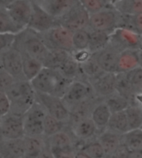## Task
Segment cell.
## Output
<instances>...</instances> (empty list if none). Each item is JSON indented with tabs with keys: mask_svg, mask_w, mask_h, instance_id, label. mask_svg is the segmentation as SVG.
Returning <instances> with one entry per match:
<instances>
[{
	"mask_svg": "<svg viewBox=\"0 0 142 158\" xmlns=\"http://www.w3.org/2000/svg\"><path fill=\"white\" fill-rule=\"evenodd\" d=\"M21 30L11 19L6 9L0 8V33L16 35Z\"/></svg>",
	"mask_w": 142,
	"mask_h": 158,
	"instance_id": "38",
	"label": "cell"
},
{
	"mask_svg": "<svg viewBox=\"0 0 142 158\" xmlns=\"http://www.w3.org/2000/svg\"><path fill=\"white\" fill-rule=\"evenodd\" d=\"M89 17L90 15L83 8L80 1L78 0L75 5L57 21L58 25L74 32L81 29L87 28Z\"/></svg>",
	"mask_w": 142,
	"mask_h": 158,
	"instance_id": "9",
	"label": "cell"
},
{
	"mask_svg": "<svg viewBox=\"0 0 142 158\" xmlns=\"http://www.w3.org/2000/svg\"><path fill=\"white\" fill-rule=\"evenodd\" d=\"M54 158H74L75 148H66L60 149H50Z\"/></svg>",
	"mask_w": 142,
	"mask_h": 158,
	"instance_id": "44",
	"label": "cell"
},
{
	"mask_svg": "<svg viewBox=\"0 0 142 158\" xmlns=\"http://www.w3.org/2000/svg\"><path fill=\"white\" fill-rule=\"evenodd\" d=\"M0 68H1V63H0Z\"/></svg>",
	"mask_w": 142,
	"mask_h": 158,
	"instance_id": "52",
	"label": "cell"
},
{
	"mask_svg": "<svg viewBox=\"0 0 142 158\" xmlns=\"http://www.w3.org/2000/svg\"><path fill=\"white\" fill-rule=\"evenodd\" d=\"M120 13L116 12L112 5L91 14L89 17L87 28L91 31H101L111 35L117 27H119Z\"/></svg>",
	"mask_w": 142,
	"mask_h": 158,
	"instance_id": "5",
	"label": "cell"
},
{
	"mask_svg": "<svg viewBox=\"0 0 142 158\" xmlns=\"http://www.w3.org/2000/svg\"><path fill=\"white\" fill-rule=\"evenodd\" d=\"M129 151L123 145H121L108 158H126Z\"/></svg>",
	"mask_w": 142,
	"mask_h": 158,
	"instance_id": "47",
	"label": "cell"
},
{
	"mask_svg": "<svg viewBox=\"0 0 142 158\" xmlns=\"http://www.w3.org/2000/svg\"><path fill=\"white\" fill-rule=\"evenodd\" d=\"M67 127L69 126L64 124L63 123L60 122L59 120L56 119L53 117L46 114L43 119V137H51L52 135L64 130Z\"/></svg>",
	"mask_w": 142,
	"mask_h": 158,
	"instance_id": "34",
	"label": "cell"
},
{
	"mask_svg": "<svg viewBox=\"0 0 142 158\" xmlns=\"http://www.w3.org/2000/svg\"><path fill=\"white\" fill-rule=\"evenodd\" d=\"M14 81H15L13 77H11L8 73L0 68V92L6 93L10 86L14 83Z\"/></svg>",
	"mask_w": 142,
	"mask_h": 158,
	"instance_id": "42",
	"label": "cell"
},
{
	"mask_svg": "<svg viewBox=\"0 0 142 158\" xmlns=\"http://www.w3.org/2000/svg\"><path fill=\"white\" fill-rule=\"evenodd\" d=\"M111 115V111L103 99L98 98L91 109L90 118L98 129L99 132H101L106 128Z\"/></svg>",
	"mask_w": 142,
	"mask_h": 158,
	"instance_id": "21",
	"label": "cell"
},
{
	"mask_svg": "<svg viewBox=\"0 0 142 158\" xmlns=\"http://www.w3.org/2000/svg\"><path fill=\"white\" fill-rule=\"evenodd\" d=\"M37 158H54L53 157V155H52V152L50 150V148L46 146L44 149L42 151L40 154L38 156V157Z\"/></svg>",
	"mask_w": 142,
	"mask_h": 158,
	"instance_id": "48",
	"label": "cell"
},
{
	"mask_svg": "<svg viewBox=\"0 0 142 158\" xmlns=\"http://www.w3.org/2000/svg\"><path fill=\"white\" fill-rule=\"evenodd\" d=\"M109 44L119 52L125 50L141 49V35L124 27H117L110 35Z\"/></svg>",
	"mask_w": 142,
	"mask_h": 158,
	"instance_id": "10",
	"label": "cell"
},
{
	"mask_svg": "<svg viewBox=\"0 0 142 158\" xmlns=\"http://www.w3.org/2000/svg\"><path fill=\"white\" fill-rule=\"evenodd\" d=\"M128 128L130 130L141 129L142 108L141 104H131L126 110Z\"/></svg>",
	"mask_w": 142,
	"mask_h": 158,
	"instance_id": "32",
	"label": "cell"
},
{
	"mask_svg": "<svg viewBox=\"0 0 142 158\" xmlns=\"http://www.w3.org/2000/svg\"><path fill=\"white\" fill-rule=\"evenodd\" d=\"M132 92L135 95L141 96L142 92V68L141 66L135 70L125 73Z\"/></svg>",
	"mask_w": 142,
	"mask_h": 158,
	"instance_id": "37",
	"label": "cell"
},
{
	"mask_svg": "<svg viewBox=\"0 0 142 158\" xmlns=\"http://www.w3.org/2000/svg\"><path fill=\"white\" fill-rule=\"evenodd\" d=\"M70 129L78 142L77 149L80 144L95 139L99 134L98 129L96 128L90 118H84L79 122L76 123L75 124L70 127Z\"/></svg>",
	"mask_w": 142,
	"mask_h": 158,
	"instance_id": "17",
	"label": "cell"
},
{
	"mask_svg": "<svg viewBox=\"0 0 142 158\" xmlns=\"http://www.w3.org/2000/svg\"><path fill=\"white\" fill-rule=\"evenodd\" d=\"M23 137L0 141V158H23Z\"/></svg>",
	"mask_w": 142,
	"mask_h": 158,
	"instance_id": "23",
	"label": "cell"
},
{
	"mask_svg": "<svg viewBox=\"0 0 142 158\" xmlns=\"http://www.w3.org/2000/svg\"><path fill=\"white\" fill-rule=\"evenodd\" d=\"M46 115L42 107L35 102L23 115L24 137H43V119Z\"/></svg>",
	"mask_w": 142,
	"mask_h": 158,
	"instance_id": "8",
	"label": "cell"
},
{
	"mask_svg": "<svg viewBox=\"0 0 142 158\" xmlns=\"http://www.w3.org/2000/svg\"><path fill=\"white\" fill-rule=\"evenodd\" d=\"M3 139H20L24 137L23 115L8 112L0 118Z\"/></svg>",
	"mask_w": 142,
	"mask_h": 158,
	"instance_id": "13",
	"label": "cell"
},
{
	"mask_svg": "<svg viewBox=\"0 0 142 158\" xmlns=\"http://www.w3.org/2000/svg\"><path fill=\"white\" fill-rule=\"evenodd\" d=\"M78 0H36L35 2L55 19L64 15L75 5Z\"/></svg>",
	"mask_w": 142,
	"mask_h": 158,
	"instance_id": "18",
	"label": "cell"
},
{
	"mask_svg": "<svg viewBox=\"0 0 142 158\" xmlns=\"http://www.w3.org/2000/svg\"><path fill=\"white\" fill-rule=\"evenodd\" d=\"M119 27L129 29L141 35L142 32V14L133 16H125L120 14Z\"/></svg>",
	"mask_w": 142,
	"mask_h": 158,
	"instance_id": "35",
	"label": "cell"
},
{
	"mask_svg": "<svg viewBox=\"0 0 142 158\" xmlns=\"http://www.w3.org/2000/svg\"><path fill=\"white\" fill-rule=\"evenodd\" d=\"M74 158H91L89 156L85 153L81 149H76L75 154H74Z\"/></svg>",
	"mask_w": 142,
	"mask_h": 158,
	"instance_id": "49",
	"label": "cell"
},
{
	"mask_svg": "<svg viewBox=\"0 0 142 158\" xmlns=\"http://www.w3.org/2000/svg\"><path fill=\"white\" fill-rule=\"evenodd\" d=\"M61 98L70 112L74 107L96 98L87 81L76 80L70 82Z\"/></svg>",
	"mask_w": 142,
	"mask_h": 158,
	"instance_id": "4",
	"label": "cell"
},
{
	"mask_svg": "<svg viewBox=\"0 0 142 158\" xmlns=\"http://www.w3.org/2000/svg\"><path fill=\"white\" fill-rule=\"evenodd\" d=\"M80 3L89 15L98 13L111 6V1L106 0H82Z\"/></svg>",
	"mask_w": 142,
	"mask_h": 158,
	"instance_id": "41",
	"label": "cell"
},
{
	"mask_svg": "<svg viewBox=\"0 0 142 158\" xmlns=\"http://www.w3.org/2000/svg\"><path fill=\"white\" fill-rule=\"evenodd\" d=\"M57 24V19L52 18L48 13L39 7L35 1H32V14L30 21L26 28L31 29L37 33L46 32Z\"/></svg>",
	"mask_w": 142,
	"mask_h": 158,
	"instance_id": "12",
	"label": "cell"
},
{
	"mask_svg": "<svg viewBox=\"0 0 142 158\" xmlns=\"http://www.w3.org/2000/svg\"><path fill=\"white\" fill-rule=\"evenodd\" d=\"M3 139V136H2V131H1V125H0V141Z\"/></svg>",
	"mask_w": 142,
	"mask_h": 158,
	"instance_id": "51",
	"label": "cell"
},
{
	"mask_svg": "<svg viewBox=\"0 0 142 158\" xmlns=\"http://www.w3.org/2000/svg\"><path fill=\"white\" fill-rule=\"evenodd\" d=\"M122 145L129 152L142 151V129L130 130L121 135Z\"/></svg>",
	"mask_w": 142,
	"mask_h": 158,
	"instance_id": "28",
	"label": "cell"
},
{
	"mask_svg": "<svg viewBox=\"0 0 142 158\" xmlns=\"http://www.w3.org/2000/svg\"><path fill=\"white\" fill-rule=\"evenodd\" d=\"M70 82L62 77L57 70L43 67L30 84L36 93L62 98Z\"/></svg>",
	"mask_w": 142,
	"mask_h": 158,
	"instance_id": "1",
	"label": "cell"
},
{
	"mask_svg": "<svg viewBox=\"0 0 142 158\" xmlns=\"http://www.w3.org/2000/svg\"><path fill=\"white\" fill-rule=\"evenodd\" d=\"M126 158H142V151L129 152Z\"/></svg>",
	"mask_w": 142,
	"mask_h": 158,
	"instance_id": "50",
	"label": "cell"
},
{
	"mask_svg": "<svg viewBox=\"0 0 142 158\" xmlns=\"http://www.w3.org/2000/svg\"><path fill=\"white\" fill-rule=\"evenodd\" d=\"M141 66V49L125 50L120 52L117 73H126Z\"/></svg>",
	"mask_w": 142,
	"mask_h": 158,
	"instance_id": "19",
	"label": "cell"
},
{
	"mask_svg": "<svg viewBox=\"0 0 142 158\" xmlns=\"http://www.w3.org/2000/svg\"><path fill=\"white\" fill-rule=\"evenodd\" d=\"M106 129L110 130L111 132L119 135L124 134L128 132L129 128H128V123H127L125 111L116 112L111 114Z\"/></svg>",
	"mask_w": 142,
	"mask_h": 158,
	"instance_id": "29",
	"label": "cell"
},
{
	"mask_svg": "<svg viewBox=\"0 0 142 158\" xmlns=\"http://www.w3.org/2000/svg\"><path fill=\"white\" fill-rule=\"evenodd\" d=\"M57 70L62 77L68 81H73L76 80L85 81L82 74L80 65L76 62L71 56L68 59L65 60V62L57 69Z\"/></svg>",
	"mask_w": 142,
	"mask_h": 158,
	"instance_id": "26",
	"label": "cell"
},
{
	"mask_svg": "<svg viewBox=\"0 0 142 158\" xmlns=\"http://www.w3.org/2000/svg\"><path fill=\"white\" fill-rule=\"evenodd\" d=\"M78 149L83 151L91 158H105L103 149L96 138L82 143Z\"/></svg>",
	"mask_w": 142,
	"mask_h": 158,
	"instance_id": "39",
	"label": "cell"
},
{
	"mask_svg": "<svg viewBox=\"0 0 142 158\" xmlns=\"http://www.w3.org/2000/svg\"><path fill=\"white\" fill-rule=\"evenodd\" d=\"M111 5L121 15L133 16L142 14L141 0H116L111 1Z\"/></svg>",
	"mask_w": 142,
	"mask_h": 158,
	"instance_id": "24",
	"label": "cell"
},
{
	"mask_svg": "<svg viewBox=\"0 0 142 158\" xmlns=\"http://www.w3.org/2000/svg\"><path fill=\"white\" fill-rule=\"evenodd\" d=\"M11 19L21 29L26 28L32 14V1L29 0H11L6 8Z\"/></svg>",
	"mask_w": 142,
	"mask_h": 158,
	"instance_id": "14",
	"label": "cell"
},
{
	"mask_svg": "<svg viewBox=\"0 0 142 158\" xmlns=\"http://www.w3.org/2000/svg\"><path fill=\"white\" fill-rule=\"evenodd\" d=\"M80 67L84 80L87 81L88 83L103 72V71H101V69L97 65L96 60H94V58L92 57V55H91V56L89 60H87L82 64H81Z\"/></svg>",
	"mask_w": 142,
	"mask_h": 158,
	"instance_id": "36",
	"label": "cell"
},
{
	"mask_svg": "<svg viewBox=\"0 0 142 158\" xmlns=\"http://www.w3.org/2000/svg\"><path fill=\"white\" fill-rule=\"evenodd\" d=\"M15 35L0 33V55L13 47Z\"/></svg>",
	"mask_w": 142,
	"mask_h": 158,
	"instance_id": "43",
	"label": "cell"
},
{
	"mask_svg": "<svg viewBox=\"0 0 142 158\" xmlns=\"http://www.w3.org/2000/svg\"><path fill=\"white\" fill-rule=\"evenodd\" d=\"M46 146L44 137H24L23 158H37Z\"/></svg>",
	"mask_w": 142,
	"mask_h": 158,
	"instance_id": "25",
	"label": "cell"
},
{
	"mask_svg": "<svg viewBox=\"0 0 142 158\" xmlns=\"http://www.w3.org/2000/svg\"><path fill=\"white\" fill-rule=\"evenodd\" d=\"M47 146L50 149H60L66 148H75L77 149L78 142L73 136L69 127L51 137H44Z\"/></svg>",
	"mask_w": 142,
	"mask_h": 158,
	"instance_id": "20",
	"label": "cell"
},
{
	"mask_svg": "<svg viewBox=\"0 0 142 158\" xmlns=\"http://www.w3.org/2000/svg\"><path fill=\"white\" fill-rule=\"evenodd\" d=\"M13 47L20 52L40 60L42 63L49 50L44 44L40 34L24 28L15 35Z\"/></svg>",
	"mask_w": 142,
	"mask_h": 158,
	"instance_id": "3",
	"label": "cell"
},
{
	"mask_svg": "<svg viewBox=\"0 0 142 158\" xmlns=\"http://www.w3.org/2000/svg\"><path fill=\"white\" fill-rule=\"evenodd\" d=\"M89 84L96 98L104 99L116 92V74L102 72Z\"/></svg>",
	"mask_w": 142,
	"mask_h": 158,
	"instance_id": "16",
	"label": "cell"
},
{
	"mask_svg": "<svg viewBox=\"0 0 142 158\" xmlns=\"http://www.w3.org/2000/svg\"><path fill=\"white\" fill-rule=\"evenodd\" d=\"M90 31L87 50L91 54H95L106 47L110 42V35L101 31Z\"/></svg>",
	"mask_w": 142,
	"mask_h": 158,
	"instance_id": "31",
	"label": "cell"
},
{
	"mask_svg": "<svg viewBox=\"0 0 142 158\" xmlns=\"http://www.w3.org/2000/svg\"><path fill=\"white\" fill-rule=\"evenodd\" d=\"M10 111V104L5 93L0 92V118Z\"/></svg>",
	"mask_w": 142,
	"mask_h": 158,
	"instance_id": "46",
	"label": "cell"
},
{
	"mask_svg": "<svg viewBox=\"0 0 142 158\" xmlns=\"http://www.w3.org/2000/svg\"><path fill=\"white\" fill-rule=\"evenodd\" d=\"M5 94L14 114L23 115L36 102V92L27 81H15Z\"/></svg>",
	"mask_w": 142,
	"mask_h": 158,
	"instance_id": "2",
	"label": "cell"
},
{
	"mask_svg": "<svg viewBox=\"0 0 142 158\" xmlns=\"http://www.w3.org/2000/svg\"><path fill=\"white\" fill-rule=\"evenodd\" d=\"M36 101L42 107L47 114L67 126L69 125L70 112L62 98L57 96L36 93Z\"/></svg>",
	"mask_w": 142,
	"mask_h": 158,
	"instance_id": "7",
	"label": "cell"
},
{
	"mask_svg": "<svg viewBox=\"0 0 142 158\" xmlns=\"http://www.w3.org/2000/svg\"><path fill=\"white\" fill-rule=\"evenodd\" d=\"M40 36L48 50H59L70 54L73 52V32L63 27L57 25Z\"/></svg>",
	"mask_w": 142,
	"mask_h": 158,
	"instance_id": "6",
	"label": "cell"
},
{
	"mask_svg": "<svg viewBox=\"0 0 142 158\" xmlns=\"http://www.w3.org/2000/svg\"><path fill=\"white\" fill-rule=\"evenodd\" d=\"M90 31L88 28L81 29L73 32V48L74 51L87 50Z\"/></svg>",
	"mask_w": 142,
	"mask_h": 158,
	"instance_id": "40",
	"label": "cell"
},
{
	"mask_svg": "<svg viewBox=\"0 0 142 158\" xmlns=\"http://www.w3.org/2000/svg\"><path fill=\"white\" fill-rule=\"evenodd\" d=\"M96 139L104 151L105 158H108L115 151L122 145L121 135L115 133L108 129L99 132Z\"/></svg>",
	"mask_w": 142,
	"mask_h": 158,
	"instance_id": "22",
	"label": "cell"
},
{
	"mask_svg": "<svg viewBox=\"0 0 142 158\" xmlns=\"http://www.w3.org/2000/svg\"><path fill=\"white\" fill-rule=\"evenodd\" d=\"M1 68L14 81H25L23 75L22 55L13 47L0 55Z\"/></svg>",
	"mask_w": 142,
	"mask_h": 158,
	"instance_id": "11",
	"label": "cell"
},
{
	"mask_svg": "<svg viewBox=\"0 0 142 158\" xmlns=\"http://www.w3.org/2000/svg\"><path fill=\"white\" fill-rule=\"evenodd\" d=\"M103 101L106 103L111 114L116 112L125 111L131 104L128 98L117 92H114L112 94L105 98Z\"/></svg>",
	"mask_w": 142,
	"mask_h": 158,
	"instance_id": "33",
	"label": "cell"
},
{
	"mask_svg": "<svg viewBox=\"0 0 142 158\" xmlns=\"http://www.w3.org/2000/svg\"><path fill=\"white\" fill-rule=\"evenodd\" d=\"M22 55L23 59V75L25 81H30L33 80L43 68L42 63L40 60L24 54Z\"/></svg>",
	"mask_w": 142,
	"mask_h": 158,
	"instance_id": "27",
	"label": "cell"
},
{
	"mask_svg": "<svg viewBox=\"0 0 142 158\" xmlns=\"http://www.w3.org/2000/svg\"><path fill=\"white\" fill-rule=\"evenodd\" d=\"M120 52L111 44H108L100 52L92 54V57L101 71L116 74Z\"/></svg>",
	"mask_w": 142,
	"mask_h": 158,
	"instance_id": "15",
	"label": "cell"
},
{
	"mask_svg": "<svg viewBox=\"0 0 142 158\" xmlns=\"http://www.w3.org/2000/svg\"><path fill=\"white\" fill-rule=\"evenodd\" d=\"M71 56L73 57V59L75 60L76 62H78L79 65L86 62L87 60H89L91 56V54L88 50H82V51H74L71 53Z\"/></svg>",
	"mask_w": 142,
	"mask_h": 158,
	"instance_id": "45",
	"label": "cell"
},
{
	"mask_svg": "<svg viewBox=\"0 0 142 158\" xmlns=\"http://www.w3.org/2000/svg\"><path fill=\"white\" fill-rule=\"evenodd\" d=\"M70 53L59 50H49L46 57L42 61V65L45 68L57 70L69 58Z\"/></svg>",
	"mask_w": 142,
	"mask_h": 158,
	"instance_id": "30",
	"label": "cell"
}]
</instances>
